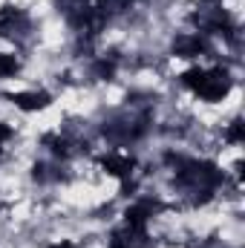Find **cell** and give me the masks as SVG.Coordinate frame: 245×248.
<instances>
[{
  "label": "cell",
  "instance_id": "cell-1",
  "mask_svg": "<svg viewBox=\"0 0 245 248\" xmlns=\"http://www.w3.org/2000/svg\"><path fill=\"white\" fill-rule=\"evenodd\" d=\"M29 29V15L17 6H0V38H15Z\"/></svg>",
  "mask_w": 245,
  "mask_h": 248
},
{
  "label": "cell",
  "instance_id": "cell-2",
  "mask_svg": "<svg viewBox=\"0 0 245 248\" xmlns=\"http://www.w3.org/2000/svg\"><path fill=\"white\" fill-rule=\"evenodd\" d=\"M208 52V38L199 32H182L173 41V55L176 58H199Z\"/></svg>",
  "mask_w": 245,
  "mask_h": 248
},
{
  "label": "cell",
  "instance_id": "cell-3",
  "mask_svg": "<svg viewBox=\"0 0 245 248\" xmlns=\"http://www.w3.org/2000/svg\"><path fill=\"white\" fill-rule=\"evenodd\" d=\"M101 170L113 179H130L136 173V162L124 153H107V156H101Z\"/></svg>",
  "mask_w": 245,
  "mask_h": 248
},
{
  "label": "cell",
  "instance_id": "cell-4",
  "mask_svg": "<svg viewBox=\"0 0 245 248\" xmlns=\"http://www.w3.org/2000/svg\"><path fill=\"white\" fill-rule=\"evenodd\" d=\"M12 104L23 113H38V110H46L52 104V95L46 90H29V93H15L12 95Z\"/></svg>",
  "mask_w": 245,
  "mask_h": 248
},
{
  "label": "cell",
  "instance_id": "cell-5",
  "mask_svg": "<svg viewBox=\"0 0 245 248\" xmlns=\"http://www.w3.org/2000/svg\"><path fill=\"white\" fill-rule=\"evenodd\" d=\"M222 139L228 141V144H234V147H240L243 144V122L237 119V122H231V124H225V130H222Z\"/></svg>",
  "mask_w": 245,
  "mask_h": 248
},
{
  "label": "cell",
  "instance_id": "cell-6",
  "mask_svg": "<svg viewBox=\"0 0 245 248\" xmlns=\"http://www.w3.org/2000/svg\"><path fill=\"white\" fill-rule=\"evenodd\" d=\"M20 69V61L15 58V55H9V52H0V78H9V75H15Z\"/></svg>",
  "mask_w": 245,
  "mask_h": 248
},
{
  "label": "cell",
  "instance_id": "cell-7",
  "mask_svg": "<svg viewBox=\"0 0 245 248\" xmlns=\"http://www.w3.org/2000/svg\"><path fill=\"white\" fill-rule=\"evenodd\" d=\"M9 139H12V127L0 122V144H3V141H9Z\"/></svg>",
  "mask_w": 245,
  "mask_h": 248
},
{
  "label": "cell",
  "instance_id": "cell-8",
  "mask_svg": "<svg viewBox=\"0 0 245 248\" xmlns=\"http://www.w3.org/2000/svg\"><path fill=\"white\" fill-rule=\"evenodd\" d=\"M52 248H78L75 243H69V240H61V243H55Z\"/></svg>",
  "mask_w": 245,
  "mask_h": 248
},
{
  "label": "cell",
  "instance_id": "cell-9",
  "mask_svg": "<svg viewBox=\"0 0 245 248\" xmlns=\"http://www.w3.org/2000/svg\"><path fill=\"white\" fill-rule=\"evenodd\" d=\"M84 3H87V0H84ZM95 3H98V0H95Z\"/></svg>",
  "mask_w": 245,
  "mask_h": 248
}]
</instances>
